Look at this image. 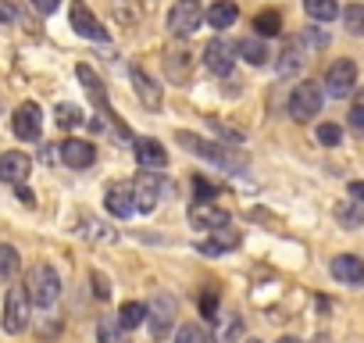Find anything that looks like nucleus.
Instances as JSON below:
<instances>
[{
	"label": "nucleus",
	"instance_id": "obj_8",
	"mask_svg": "<svg viewBox=\"0 0 364 343\" xmlns=\"http://www.w3.org/2000/svg\"><path fill=\"white\" fill-rule=\"evenodd\" d=\"M132 194H136V211L150 215V211L157 208V201H161V176H157L154 168L139 172L136 183H132Z\"/></svg>",
	"mask_w": 364,
	"mask_h": 343
},
{
	"label": "nucleus",
	"instance_id": "obj_23",
	"mask_svg": "<svg viewBox=\"0 0 364 343\" xmlns=\"http://www.w3.org/2000/svg\"><path fill=\"white\" fill-rule=\"evenodd\" d=\"M132 86H136V93H139V100L146 107H161V90L150 83V75L143 68H132Z\"/></svg>",
	"mask_w": 364,
	"mask_h": 343
},
{
	"label": "nucleus",
	"instance_id": "obj_11",
	"mask_svg": "<svg viewBox=\"0 0 364 343\" xmlns=\"http://www.w3.org/2000/svg\"><path fill=\"white\" fill-rule=\"evenodd\" d=\"M33 172V157L22 154V150H8L0 154V183H11V186H22Z\"/></svg>",
	"mask_w": 364,
	"mask_h": 343
},
{
	"label": "nucleus",
	"instance_id": "obj_29",
	"mask_svg": "<svg viewBox=\"0 0 364 343\" xmlns=\"http://www.w3.org/2000/svg\"><path fill=\"white\" fill-rule=\"evenodd\" d=\"M18 250L11 243H0V279H15L18 275Z\"/></svg>",
	"mask_w": 364,
	"mask_h": 343
},
{
	"label": "nucleus",
	"instance_id": "obj_6",
	"mask_svg": "<svg viewBox=\"0 0 364 343\" xmlns=\"http://www.w3.org/2000/svg\"><path fill=\"white\" fill-rule=\"evenodd\" d=\"M353 86H357V65L350 58H336L325 72V93L332 100H343L353 93Z\"/></svg>",
	"mask_w": 364,
	"mask_h": 343
},
{
	"label": "nucleus",
	"instance_id": "obj_7",
	"mask_svg": "<svg viewBox=\"0 0 364 343\" xmlns=\"http://www.w3.org/2000/svg\"><path fill=\"white\" fill-rule=\"evenodd\" d=\"M236 58H240V51H236V43L225 40V36H215V40H208V47H204V65H208V72H215V75H229L232 65H236Z\"/></svg>",
	"mask_w": 364,
	"mask_h": 343
},
{
	"label": "nucleus",
	"instance_id": "obj_41",
	"mask_svg": "<svg viewBox=\"0 0 364 343\" xmlns=\"http://www.w3.org/2000/svg\"><path fill=\"white\" fill-rule=\"evenodd\" d=\"M339 218H343L346 226H357V215H353L350 208H339Z\"/></svg>",
	"mask_w": 364,
	"mask_h": 343
},
{
	"label": "nucleus",
	"instance_id": "obj_18",
	"mask_svg": "<svg viewBox=\"0 0 364 343\" xmlns=\"http://www.w3.org/2000/svg\"><path fill=\"white\" fill-rule=\"evenodd\" d=\"M136 161L143 168H164L168 164L164 143H157V139H136Z\"/></svg>",
	"mask_w": 364,
	"mask_h": 343
},
{
	"label": "nucleus",
	"instance_id": "obj_4",
	"mask_svg": "<svg viewBox=\"0 0 364 343\" xmlns=\"http://www.w3.org/2000/svg\"><path fill=\"white\" fill-rule=\"evenodd\" d=\"M178 143L186 147V150H193V154H200V157H208V161H215V164H222V168H232V172H243V168H247V161H243L240 154H232V150H225V147H218V143H208V139H200V136L178 132Z\"/></svg>",
	"mask_w": 364,
	"mask_h": 343
},
{
	"label": "nucleus",
	"instance_id": "obj_43",
	"mask_svg": "<svg viewBox=\"0 0 364 343\" xmlns=\"http://www.w3.org/2000/svg\"><path fill=\"white\" fill-rule=\"evenodd\" d=\"M247 343H257V339H247Z\"/></svg>",
	"mask_w": 364,
	"mask_h": 343
},
{
	"label": "nucleus",
	"instance_id": "obj_25",
	"mask_svg": "<svg viewBox=\"0 0 364 343\" xmlns=\"http://www.w3.org/2000/svg\"><path fill=\"white\" fill-rule=\"evenodd\" d=\"M97 336H100V343H129V329H125L118 318H111V315H104V318H100Z\"/></svg>",
	"mask_w": 364,
	"mask_h": 343
},
{
	"label": "nucleus",
	"instance_id": "obj_10",
	"mask_svg": "<svg viewBox=\"0 0 364 343\" xmlns=\"http://www.w3.org/2000/svg\"><path fill=\"white\" fill-rule=\"evenodd\" d=\"M11 129H15V136H18V139L36 143V139H40V132H43V115H40V107H36L33 100H26V104L15 111Z\"/></svg>",
	"mask_w": 364,
	"mask_h": 343
},
{
	"label": "nucleus",
	"instance_id": "obj_5",
	"mask_svg": "<svg viewBox=\"0 0 364 343\" xmlns=\"http://www.w3.org/2000/svg\"><path fill=\"white\" fill-rule=\"evenodd\" d=\"M321 100H325V90H321L318 83L304 79V83H296L293 93H289V115H293L296 122H307V118H314V115L321 111Z\"/></svg>",
	"mask_w": 364,
	"mask_h": 343
},
{
	"label": "nucleus",
	"instance_id": "obj_16",
	"mask_svg": "<svg viewBox=\"0 0 364 343\" xmlns=\"http://www.w3.org/2000/svg\"><path fill=\"white\" fill-rule=\"evenodd\" d=\"M332 275L346 286H357V283H364V261L353 254H339V258H332Z\"/></svg>",
	"mask_w": 364,
	"mask_h": 343
},
{
	"label": "nucleus",
	"instance_id": "obj_19",
	"mask_svg": "<svg viewBox=\"0 0 364 343\" xmlns=\"http://www.w3.org/2000/svg\"><path fill=\"white\" fill-rule=\"evenodd\" d=\"M304 47H307V40H286V47L279 54V75H289V72H296L304 65V58H307Z\"/></svg>",
	"mask_w": 364,
	"mask_h": 343
},
{
	"label": "nucleus",
	"instance_id": "obj_37",
	"mask_svg": "<svg viewBox=\"0 0 364 343\" xmlns=\"http://www.w3.org/2000/svg\"><path fill=\"white\" fill-rule=\"evenodd\" d=\"M193 190L200 194V201H208V197H215V186H211L208 179H193Z\"/></svg>",
	"mask_w": 364,
	"mask_h": 343
},
{
	"label": "nucleus",
	"instance_id": "obj_42",
	"mask_svg": "<svg viewBox=\"0 0 364 343\" xmlns=\"http://www.w3.org/2000/svg\"><path fill=\"white\" fill-rule=\"evenodd\" d=\"M275 343H300V339H293V336H279Z\"/></svg>",
	"mask_w": 364,
	"mask_h": 343
},
{
	"label": "nucleus",
	"instance_id": "obj_27",
	"mask_svg": "<svg viewBox=\"0 0 364 343\" xmlns=\"http://www.w3.org/2000/svg\"><path fill=\"white\" fill-rule=\"evenodd\" d=\"M118 322H122L125 329H139V325L146 322V304H139V300H125L122 311H118Z\"/></svg>",
	"mask_w": 364,
	"mask_h": 343
},
{
	"label": "nucleus",
	"instance_id": "obj_14",
	"mask_svg": "<svg viewBox=\"0 0 364 343\" xmlns=\"http://www.w3.org/2000/svg\"><path fill=\"white\" fill-rule=\"evenodd\" d=\"M190 222H193L197 229L215 233V229L229 226L232 218H229V211H225V208H218V204H211V201H197V204L190 208Z\"/></svg>",
	"mask_w": 364,
	"mask_h": 343
},
{
	"label": "nucleus",
	"instance_id": "obj_32",
	"mask_svg": "<svg viewBox=\"0 0 364 343\" xmlns=\"http://www.w3.org/2000/svg\"><path fill=\"white\" fill-rule=\"evenodd\" d=\"M58 125H61V129L82 125V111H79L75 104H61V107H58Z\"/></svg>",
	"mask_w": 364,
	"mask_h": 343
},
{
	"label": "nucleus",
	"instance_id": "obj_2",
	"mask_svg": "<svg viewBox=\"0 0 364 343\" xmlns=\"http://www.w3.org/2000/svg\"><path fill=\"white\" fill-rule=\"evenodd\" d=\"M29 311H33L29 290H26V286H8V297H4V318H0L4 332H11V336L26 332V329H29Z\"/></svg>",
	"mask_w": 364,
	"mask_h": 343
},
{
	"label": "nucleus",
	"instance_id": "obj_1",
	"mask_svg": "<svg viewBox=\"0 0 364 343\" xmlns=\"http://www.w3.org/2000/svg\"><path fill=\"white\" fill-rule=\"evenodd\" d=\"M26 290H29V300L36 307H50L61 297V279H58V272L50 265H36L26 275Z\"/></svg>",
	"mask_w": 364,
	"mask_h": 343
},
{
	"label": "nucleus",
	"instance_id": "obj_36",
	"mask_svg": "<svg viewBox=\"0 0 364 343\" xmlns=\"http://www.w3.org/2000/svg\"><path fill=\"white\" fill-rule=\"evenodd\" d=\"M33 8H36L40 15H54V11L61 8V0H33Z\"/></svg>",
	"mask_w": 364,
	"mask_h": 343
},
{
	"label": "nucleus",
	"instance_id": "obj_38",
	"mask_svg": "<svg viewBox=\"0 0 364 343\" xmlns=\"http://www.w3.org/2000/svg\"><path fill=\"white\" fill-rule=\"evenodd\" d=\"M350 197H353V204L364 208V183H350Z\"/></svg>",
	"mask_w": 364,
	"mask_h": 343
},
{
	"label": "nucleus",
	"instance_id": "obj_20",
	"mask_svg": "<svg viewBox=\"0 0 364 343\" xmlns=\"http://www.w3.org/2000/svg\"><path fill=\"white\" fill-rule=\"evenodd\" d=\"M236 51H240V58H243L247 65H254V68H261V65L272 58V54H268V47H264V36H257V33H254V36H247L243 43H236Z\"/></svg>",
	"mask_w": 364,
	"mask_h": 343
},
{
	"label": "nucleus",
	"instance_id": "obj_40",
	"mask_svg": "<svg viewBox=\"0 0 364 343\" xmlns=\"http://www.w3.org/2000/svg\"><path fill=\"white\" fill-rule=\"evenodd\" d=\"M93 283H97V297H107L111 293V286H104V275L100 272H93Z\"/></svg>",
	"mask_w": 364,
	"mask_h": 343
},
{
	"label": "nucleus",
	"instance_id": "obj_17",
	"mask_svg": "<svg viewBox=\"0 0 364 343\" xmlns=\"http://www.w3.org/2000/svg\"><path fill=\"white\" fill-rule=\"evenodd\" d=\"M75 75H79V83L86 86L90 100H93V104H97V107L107 115V111H111V104H107V97H104V83H100V75H97L90 65H79V68H75Z\"/></svg>",
	"mask_w": 364,
	"mask_h": 343
},
{
	"label": "nucleus",
	"instance_id": "obj_30",
	"mask_svg": "<svg viewBox=\"0 0 364 343\" xmlns=\"http://www.w3.org/2000/svg\"><path fill=\"white\" fill-rule=\"evenodd\" d=\"M343 26L350 36H364V4H350L343 8Z\"/></svg>",
	"mask_w": 364,
	"mask_h": 343
},
{
	"label": "nucleus",
	"instance_id": "obj_28",
	"mask_svg": "<svg viewBox=\"0 0 364 343\" xmlns=\"http://www.w3.org/2000/svg\"><path fill=\"white\" fill-rule=\"evenodd\" d=\"M304 8L314 22H332L339 15V0H304Z\"/></svg>",
	"mask_w": 364,
	"mask_h": 343
},
{
	"label": "nucleus",
	"instance_id": "obj_22",
	"mask_svg": "<svg viewBox=\"0 0 364 343\" xmlns=\"http://www.w3.org/2000/svg\"><path fill=\"white\" fill-rule=\"evenodd\" d=\"M218 329H215V343H236L243 336V318L240 315H222L218 311Z\"/></svg>",
	"mask_w": 364,
	"mask_h": 343
},
{
	"label": "nucleus",
	"instance_id": "obj_12",
	"mask_svg": "<svg viewBox=\"0 0 364 343\" xmlns=\"http://www.w3.org/2000/svg\"><path fill=\"white\" fill-rule=\"evenodd\" d=\"M146 322H150V332L161 339V336L171 329V322H175V297L157 293V297L146 304Z\"/></svg>",
	"mask_w": 364,
	"mask_h": 343
},
{
	"label": "nucleus",
	"instance_id": "obj_39",
	"mask_svg": "<svg viewBox=\"0 0 364 343\" xmlns=\"http://www.w3.org/2000/svg\"><path fill=\"white\" fill-rule=\"evenodd\" d=\"M18 201H22V204H36V197H33V190H29L26 183L18 186Z\"/></svg>",
	"mask_w": 364,
	"mask_h": 343
},
{
	"label": "nucleus",
	"instance_id": "obj_13",
	"mask_svg": "<svg viewBox=\"0 0 364 343\" xmlns=\"http://www.w3.org/2000/svg\"><path fill=\"white\" fill-rule=\"evenodd\" d=\"M104 204L114 218H132L136 215V194H132V183H114L107 186L104 194Z\"/></svg>",
	"mask_w": 364,
	"mask_h": 343
},
{
	"label": "nucleus",
	"instance_id": "obj_15",
	"mask_svg": "<svg viewBox=\"0 0 364 343\" xmlns=\"http://www.w3.org/2000/svg\"><path fill=\"white\" fill-rule=\"evenodd\" d=\"M61 161L68 168H90L97 161V150H93L90 139H65L61 143Z\"/></svg>",
	"mask_w": 364,
	"mask_h": 343
},
{
	"label": "nucleus",
	"instance_id": "obj_9",
	"mask_svg": "<svg viewBox=\"0 0 364 343\" xmlns=\"http://www.w3.org/2000/svg\"><path fill=\"white\" fill-rule=\"evenodd\" d=\"M72 29H75L79 36L93 40V43H104V40H107V29H104L100 19L90 11L86 0H72Z\"/></svg>",
	"mask_w": 364,
	"mask_h": 343
},
{
	"label": "nucleus",
	"instance_id": "obj_3",
	"mask_svg": "<svg viewBox=\"0 0 364 343\" xmlns=\"http://www.w3.org/2000/svg\"><path fill=\"white\" fill-rule=\"evenodd\" d=\"M204 19H208V11L200 8V0H178V4L168 11V33L175 40H186L200 29Z\"/></svg>",
	"mask_w": 364,
	"mask_h": 343
},
{
	"label": "nucleus",
	"instance_id": "obj_34",
	"mask_svg": "<svg viewBox=\"0 0 364 343\" xmlns=\"http://www.w3.org/2000/svg\"><path fill=\"white\" fill-rule=\"evenodd\" d=\"M350 129H353V136H364V93L353 100V107H350Z\"/></svg>",
	"mask_w": 364,
	"mask_h": 343
},
{
	"label": "nucleus",
	"instance_id": "obj_26",
	"mask_svg": "<svg viewBox=\"0 0 364 343\" xmlns=\"http://www.w3.org/2000/svg\"><path fill=\"white\" fill-rule=\"evenodd\" d=\"M254 33L264 36V40H268V36H279V33H282V15L272 11V8H268V11H257V15H254Z\"/></svg>",
	"mask_w": 364,
	"mask_h": 343
},
{
	"label": "nucleus",
	"instance_id": "obj_24",
	"mask_svg": "<svg viewBox=\"0 0 364 343\" xmlns=\"http://www.w3.org/2000/svg\"><path fill=\"white\" fill-rule=\"evenodd\" d=\"M236 19H240V8L232 4V0H218V4L208 11V26L211 29H229Z\"/></svg>",
	"mask_w": 364,
	"mask_h": 343
},
{
	"label": "nucleus",
	"instance_id": "obj_35",
	"mask_svg": "<svg viewBox=\"0 0 364 343\" xmlns=\"http://www.w3.org/2000/svg\"><path fill=\"white\" fill-rule=\"evenodd\" d=\"M200 307H204L208 318H218V300H215V293H204V297H200Z\"/></svg>",
	"mask_w": 364,
	"mask_h": 343
},
{
	"label": "nucleus",
	"instance_id": "obj_33",
	"mask_svg": "<svg viewBox=\"0 0 364 343\" xmlns=\"http://www.w3.org/2000/svg\"><path fill=\"white\" fill-rule=\"evenodd\" d=\"M175 343H211V339H208V332H204L200 325L190 322V325H182V329L175 332Z\"/></svg>",
	"mask_w": 364,
	"mask_h": 343
},
{
	"label": "nucleus",
	"instance_id": "obj_31",
	"mask_svg": "<svg viewBox=\"0 0 364 343\" xmlns=\"http://www.w3.org/2000/svg\"><path fill=\"white\" fill-rule=\"evenodd\" d=\"M314 136H318V143H321V147H339V139H343V129H339L336 122H321V125L314 129Z\"/></svg>",
	"mask_w": 364,
	"mask_h": 343
},
{
	"label": "nucleus",
	"instance_id": "obj_21",
	"mask_svg": "<svg viewBox=\"0 0 364 343\" xmlns=\"http://www.w3.org/2000/svg\"><path fill=\"white\" fill-rule=\"evenodd\" d=\"M236 247H240V233L229 229V226H222V229H215L211 240L200 243V254H222V250H236Z\"/></svg>",
	"mask_w": 364,
	"mask_h": 343
}]
</instances>
